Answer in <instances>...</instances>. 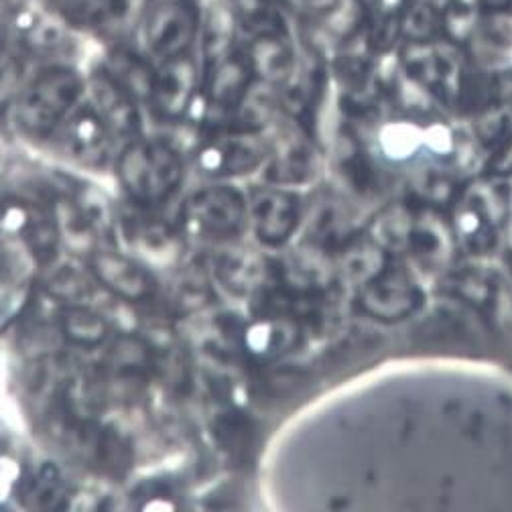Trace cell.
I'll list each match as a JSON object with an SVG mask.
<instances>
[{"label":"cell","instance_id":"cell-1","mask_svg":"<svg viewBox=\"0 0 512 512\" xmlns=\"http://www.w3.org/2000/svg\"><path fill=\"white\" fill-rule=\"evenodd\" d=\"M84 82L68 68L41 74L15 100V122L29 135H47L61 124L82 98Z\"/></svg>","mask_w":512,"mask_h":512},{"label":"cell","instance_id":"cell-2","mask_svg":"<svg viewBox=\"0 0 512 512\" xmlns=\"http://www.w3.org/2000/svg\"><path fill=\"white\" fill-rule=\"evenodd\" d=\"M118 179L128 198L151 204L161 200L171 189L175 161L161 145L133 143L118 157Z\"/></svg>","mask_w":512,"mask_h":512},{"label":"cell","instance_id":"cell-3","mask_svg":"<svg viewBox=\"0 0 512 512\" xmlns=\"http://www.w3.org/2000/svg\"><path fill=\"white\" fill-rule=\"evenodd\" d=\"M198 11L189 0H165L157 5L145 23L147 51L161 59L177 57L194 39Z\"/></svg>","mask_w":512,"mask_h":512},{"label":"cell","instance_id":"cell-4","mask_svg":"<svg viewBox=\"0 0 512 512\" xmlns=\"http://www.w3.org/2000/svg\"><path fill=\"white\" fill-rule=\"evenodd\" d=\"M90 269L96 281L112 295L124 301H141L151 295L153 285L149 275L131 256L114 250H94Z\"/></svg>","mask_w":512,"mask_h":512},{"label":"cell","instance_id":"cell-5","mask_svg":"<svg viewBox=\"0 0 512 512\" xmlns=\"http://www.w3.org/2000/svg\"><path fill=\"white\" fill-rule=\"evenodd\" d=\"M104 378L118 393L131 395V387L143 378L147 368V350L141 340L118 336L104 356Z\"/></svg>","mask_w":512,"mask_h":512},{"label":"cell","instance_id":"cell-6","mask_svg":"<svg viewBox=\"0 0 512 512\" xmlns=\"http://www.w3.org/2000/svg\"><path fill=\"white\" fill-rule=\"evenodd\" d=\"M94 104L98 118L106 124L108 131L116 135L131 137L137 131V112L133 96L120 88L108 74L94 78Z\"/></svg>","mask_w":512,"mask_h":512},{"label":"cell","instance_id":"cell-7","mask_svg":"<svg viewBox=\"0 0 512 512\" xmlns=\"http://www.w3.org/2000/svg\"><path fill=\"white\" fill-rule=\"evenodd\" d=\"M165 61V68L159 72V76H153L151 96L159 112L177 114L189 96L191 82H194V70H191L189 59L183 55Z\"/></svg>","mask_w":512,"mask_h":512},{"label":"cell","instance_id":"cell-8","mask_svg":"<svg viewBox=\"0 0 512 512\" xmlns=\"http://www.w3.org/2000/svg\"><path fill=\"white\" fill-rule=\"evenodd\" d=\"M59 328L63 338L80 348L102 346L110 338L106 319L84 305H68L59 315Z\"/></svg>","mask_w":512,"mask_h":512},{"label":"cell","instance_id":"cell-9","mask_svg":"<svg viewBox=\"0 0 512 512\" xmlns=\"http://www.w3.org/2000/svg\"><path fill=\"white\" fill-rule=\"evenodd\" d=\"M137 0H63L68 15L84 25L116 27L133 15Z\"/></svg>","mask_w":512,"mask_h":512},{"label":"cell","instance_id":"cell-10","mask_svg":"<svg viewBox=\"0 0 512 512\" xmlns=\"http://www.w3.org/2000/svg\"><path fill=\"white\" fill-rule=\"evenodd\" d=\"M106 137H108V128L98 118V114L84 116L82 120H76L72 124L68 147L78 159L96 161L106 153V145H108Z\"/></svg>","mask_w":512,"mask_h":512},{"label":"cell","instance_id":"cell-11","mask_svg":"<svg viewBox=\"0 0 512 512\" xmlns=\"http://www.w3.org/2000/svg\"><path fill=\"white\" fill-rule=\"evenodd\" d=\"M106 74L131 96L139 92L151 94L153 76H149L145 63L133 53L128 51L114 53L110 59V70Z\"/></svg>","mask_w":512,"mask_h":512},{"label":"cell","instance_id":"cell-12","mask_svg":"<svg viewBox=\"0 0 512 512\" xmlns=\"http://www.w3.org/2000/svg\"><path fill=\"white\" fill-rule=\"evenodd\" d=\"M25 66L19 55L13 51L0 49V108H5L17 100L23 88Z\"/></svg>","mask_w":512,"mask_h":512},{"label":"cell","instance_id":"cell-13","mask_svg":"<svg viewBox=\"0 0 512 512\" xmlns=\"http://www.w3.org/2000/svg\"><path fill=\"white\" fill-rule=\"evenodd\" d=\"M326 9L324 19L328 21V27L338 31H352L364 15L362 0H332Z\"/></svg>","mask_w":512,"mask_h":512},{"label":"cell","instance_id":"cell-14","mask_svg":"<svg viewBox=\"0 0 512 512\" xmlns=\"http://www.w3.org/2000/svg\"><path fill=\"white\" fill-rule=\"evenodd\" d=\"M230 9L246 23H263L271 15L267 0H230Z\"/></svg>","mask_w":512,"mask_h":512},{"label":"cell","instance_id":"cell-15","mask_svg":"<svg viewBox=\"0 0 512 512\" xmlns=\"http://www.w3.org/2000/svg\"><path fill=\"white\" fill-rule=\"evenodd\" d=\"M510 3H512V0H478V5H480L482 9H488V11H502V9H506Z\"/></svg>","mask_w":512,"mask_h":512}]
</instances>
